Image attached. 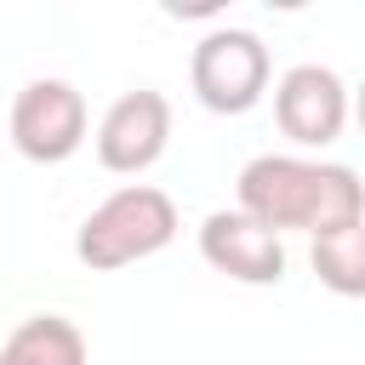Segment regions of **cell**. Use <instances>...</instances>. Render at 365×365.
Masks as SVG:
<instances>
[{
  "label": "cell",
  "mask_w": 365,
  "mask_h": 365,
  "mask_svg": "<svg viewBox=\"0 0 365 365\" xmlns=\"http://www.w3.org/2000/svg\"><path fill=\"white\" fill-rule=\"evenodd\" d=\"M86 131H91L86 97H80V86H68L57 74H40L11 97V148L34 165L74 160L86 148Z\"/></svg>",
  "instance_id": "4"
},
{
  "label": "cell",
  "mask_w": 365,
  "mask_h": 365,
  "mask_svg": "<svg viewBox=\"0 0 365 365\" xmlns=\"http://www.w3.org/2000/svg\"><path fill=\"white\" fill-rule=\"evenodd\" d=\"M234 211L262 222L268 234H331L348 222H365V188L359 171L342 160H308V154H257L245 160L234 182Z\"/></svg>",
  "instance_id": "1"
},
{
  "label": "cell",
  "mask_w": 365,
  "mask_h": 365,
  "mask_svg": "<svg viewBox=\"0 0 365 365\" xmlns=\"http://www.w3.org/2000/svg\"><path fill=\"white\" fill-rule=\"evenodd\" d=\"M200 257L234 285H279L285 279V240L251 222L245 211H211L200 222Z\"/></svg>",
  "instance_id": "7"
},
{
  "label": "cell",
  "mask_w": 365,
  "mask_h": 365,
  "mask_svg": "<svg viewBox=\"0 0 365 365\" xmlns=\"http://www.w3.org/2000/svg\"><path fill=\"white\" fill-rule=\"evenodd\" d=\"M0 365H86V331L68 314H29L0 342Z\"/></svg>",
  "instance_id": "8"
},
{
  "label": "cell",
  "mask_w": 365,
  "mask_h": 365,
  "mask_svg": "<svg viewBox=\"0 0 365 365\" xmlns=\"http://www.w3.org/2000/svg\"><path fill=\"white\" fill-rule=\"evenodd\" d=\"M308 262H314L319 285H331L336 297H365V222H348V228L314 234Z\"/></svg>",
  "instance_id": "9"
},
{
  "label": "cell",
  "mask_w": 365,
  "mask_h": 365,
  "mask_svg": "<svg viewBox=\"0 0 365 365\" xmlns=\"http://www.w3.org/2000/svg\"><path fill=\"white\" fill-rule=\"evenodd\" d=\"M171 240H177V200L154 182H125L80 217L74 257L91 274H114V268L160 257Z\"/></svg>",
  "instance_id": "2"
},
{
  "label": "cell",
  "mask_w": 365,
  "mask_h": 365,
  "mask_svg": "<svg viewBox=\"0 0 365 365\" xmlns=\"http://www.w3.org/2000/svg\"><path fill=\"white\" fill-rule=\"evenodd\" d=\"M188 86H194L200 108H211V114H251L274 86V57H268L262 34L217 23L188 51Z\"/></svg>",
  "instance_id": "3"
},
{
  "label": "cell",
  "mask_w": 365,
  "mask_h": 365,
  "mask_svg": "<svg viewBox=\"0 0 365 365\" xmlns=\"http://www.w3.org/2000/svg\"><path fill=\"white\" fill-rule=\"evenodd\" d=\"M97 165L114 177H143L148 165H160V154L171 148V103L154 86L120 91L103 120H97Z\"/></svg>",
  "instance_id": "5"
},
{
  "label": "cell",
  "mask_w": 365,
  "mask_h": 365,
  "mask_svg": "<svg viewBox=\"0 0 365 365\" xmlns=\"http://www.w3.org/2000/svg\"><path fill=\"white\" fill-rule=\"evenodd\" d=\"M274 125L297 148H331L348 131V86L325 63H297L274 80Z\"/></svg>",
  "instance_id": "6"
}]
</instances>
